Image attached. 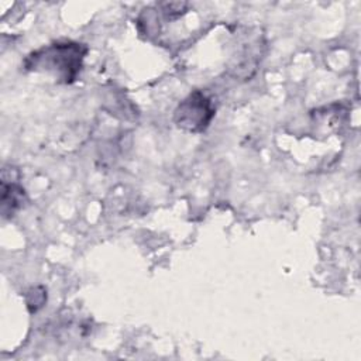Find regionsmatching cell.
<instances>
[{
    "instance_id": "cell-1",
    "label": "cell",
    "mask_w": 361,
    "mask_h": 361,
    "mask_svg": "<svg viewBox=\"0 0 361 361\" xmlns=\"http://www.w3.org/2000/svg\"><path fill=\"white\" fill-rule=\"evenodd\" d=\"M86 52V45L79 42H55L31 52L24 65L31 71L52 72L63 83H71L78 78Z\"/></svg>"
},
{
    "instance_id": "cell-2",
    "label": "cell",
    "mask_w": 361,
    "mask_h": 361,
    "mask_svg": "<svg viewBox=\"0 0 361 361\" xmlns=\"http://www.w3.org/2000/svg\"><path fill=\"white\" fill-rule=\"evenodd\" d=\"M213 117L214 107L212 100L200 90H195L182 100L173 114L176 126L190 133L204 131Z\"/></svg>"
},
{
    "instance_id": "cell-3",
    "label": "cell",
    "mask_w": 361,
    "mask_h": 361,
    "mask_svg": "<svg viewBox=\"0 0 361 361\" xmlns=\"http://www.w3.org/2000/svg\"><path fill=\"white\" fill-rule=\"evenodd\" d=\"M3 193H1V210L4 216H11L14 214L16 210L23 207L25 202V192L24 189L16 183L10 182L7 183L3 179Z\"/></svg>"
}]
</instances>
